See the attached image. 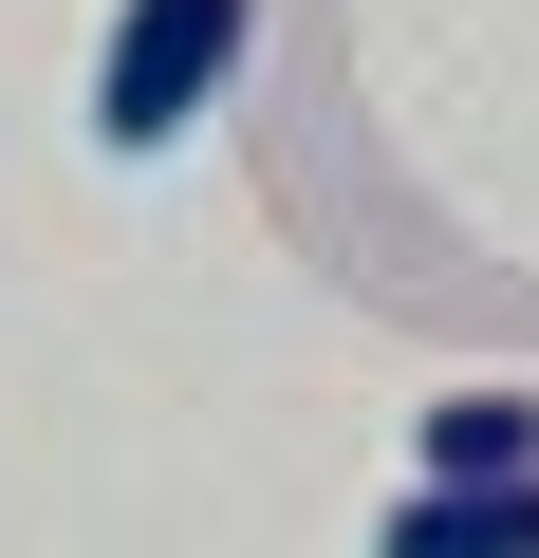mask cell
I'll list each match as a JSON object with an SVG mask.
<instances>
[{"instance_id": "cell-1", "label": "cell", "mask_w": 539, "mask_h": 558, "mask_svg": "<svg viewBox=\"0 0 539 558\" xmlns=\"http://www.w3.org/2000/svg\"><path fill=\"white\" fill-rule=\"evenodd\" d=\"M242 20L260 0H112V38H94V149H168L242 75Z\"/></svg>"}, {"instance_id": "cell-2", "label": "cell", "mask_w": 539, "mask_h": 558, "mask_svg": "<svg viewBox=\"0 0 539 558\" xmlns=\"http://www.w3.org/2000/svg\"><path fill=\"white\" fill-rule=\"evenodd\" d=\"M372 558H539V484H391Z\"/></svg>"}, {"instance_id": "cell-3", "label": "cell", "mask_w": 539, "mask_h": 558, "mask_svg": "<svg viewBox=\"0 0 539 558\" xmlns=\"http://www.w3.org/2000/svg\"><path fill=\"white\" fill-rule=\"evenodd\" d=\"M409 484H539V391H446Z\"/></svg>"}]
</instances>
